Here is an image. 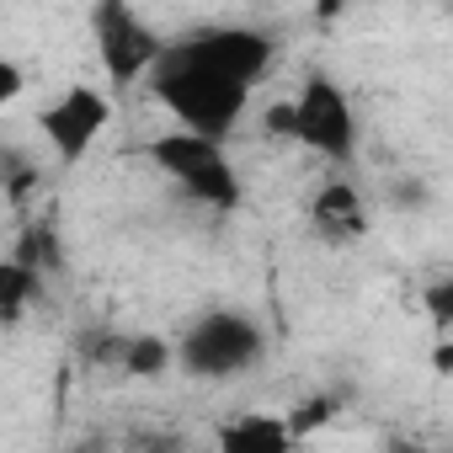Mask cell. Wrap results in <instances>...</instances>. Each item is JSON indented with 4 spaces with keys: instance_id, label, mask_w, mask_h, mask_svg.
<instances>
[{
    "instance_id": "8",
    "label": "cell",
    "mask_w": 453,
    "mask_h": 453,
    "mask_svg": "<svg viewBox=\"0 0 453 453\" xmlns=\"http://www.w3.org/2000/svg\"><path fill=\"white\" fill-rule=\"evenodd\" d=\"M310 219H315V230H320L331 246H352V241H363V230H368V213H363V197H357L352 181H326V187L315 192Z\"/></svg>"
},
{
    "instance_id": "1",
    "label": "cell",
    "mask_w": 453,
    "mask_h": 453,
    "mask_svg": "<svg viewBox=\"0 0 453 453\" xmlns=\"http://www.w3.org/2000/svg\"><path fill=\"white\" fill-rule=\"evenodd\" d=\"M150 91L160 107H171V118L203 139H230L246 118V102H251V86L230 81V75H213V70H197V65H176V59H155L150 70Z\"/></svg>"
},
{
    "instance_id": "12",
    "label": "cell",
    "mask_w": 453,
    "mask_h": 453,
    "mask_svg": "<svg viewBox=\"0 0 453 453\" xmlns=\"http://www.w3.org/2000/svg\"><path fill=\"white\" fill-rule=\"evenodd\" d=\"M22 267H33L38 278H54L59 267H65V251H59V235L49 230V224H33V230L17 241V251H12Z\"/></svg>"
},
{
    "instance_id": "7",
    "label": "cell",
    "mask_w": 453,
    "mask_h": 453,
    "mask_svg": "<svg viewBox=\"0 0 453 453\" xmlns=\"http://www.w3.org/2000/svg\"><path fill=\"white\" fill-rule=\"evenodd\" d=\"M107 123H112V102H107L96 86H70V91H59V96L38 112V134L49 139V150H54L59 165L86 160Z\"/></svg>"
},
{
    "instance_id": "5",
    "label": "cell",
    "mask_w": 453,
    "mask_h": 453,
    "mask_svg": "<svg viewBox=\"0 0 453 453\" xmlns=\"http://www.w3.org/2000/svg\"><path fill=\"white\" fill-rule=\"evenodd\" d=\"M91 38L102 54V70L112 81V91H128L139 81H150L155 59L165 54V38L139 17L134 0H96L91 6Z\"/></svg>"
},
{
    "instance_id": "14",
    "label": "cell",
    "mask_w": 453,
    "mask_h": 453,
    "mask_svg": "<svg viewBox=\"0 0 453 453\" xmlns=\"http://www.w3.org/2000/svg\"><path fill=\"white\" fill-rule=\"evenodd\" d=\"M331 411H336V400H331V395H315V400H304V411H294V416H288L294 437H310L320 421H331Z\"/></svg>"
},
{
    "instance_id": "6",
    "label": "cell",
    "mask_w": 453,
    "mask_h": 453,
    "mask_svg": "<svg viewBox=\"0 0 453 453\" xmlns=\"http://www.w3.org/2000/svg\"><path fill=\"white\" fill-rule=\"evenodd\" d=\"M165 59L197 65V70H213V75H230V81L257 91L273 75L278 43L262 27H203V33H187V38L165 43Z\"/></svg>"
},
{
    "instance_id": "10",
    "label": "cell",
    "mask_w": 453,
    "mask_h": 453,
    "mask_svg": "<svg viewBox=\"0 0 453 453\" xmlns=\"http://www.w3.org/2000/svg\"><path fill=\"white\" fill-rule=\"evenodd\" d=\"M171 363H176V347H171V342H160V336H150V331L123 336V352H118V368H123V373H134V379H160Z\"/></svg>"
},
{
    "instance_id": "18",
    "label": "cell",
    "mask_w": 453,
    "mask_h": 453,
    "mask_svg": "<svg viewBox=\"0 0 453 453\" xmlns=\"http://www.w3.org/2000/svg\"><path fill=\"white\" fill-rule=\"evenodd\" d=\"M448 12H453V0H448Z\"/></svg>"
},
{
    "instance_id": "16",
    "label": "cell",
    "mask_w": 453,
    "mask_h": 453,
    "mask_svg": "<svg viewBox=\"0 0 453 453\" xmlns=\"http://www.w3.org/2000/svg\"><path fill=\"white\" fill-rule=\"evenodd\" d=\"M22 96V65H0V107H12Z\"/></svg>"
},
{
    "instance_id": "11",
    "label": "cell",
    "mask_w": 453,
    "mask_h": 453,
    "mask_svg": "<svg viewBox=\"0 0 453 453\" xmlns=\"http://www.w3.org/2000/svg\"><path fill=\"white\" fill-rule=\"evenodd\" d=\"M38 294H43V278H38L33 267H22L17 257L0 267V320H6V326H17Z\"/></svg>"
},
{
    "instance_id": "13",
    "label": "cell",
    "mask_w": 453,
    "mask_h": 453,
    "mask_svg": "<svg viewBox=\"0 0 453 453\" xmlns=\"http://www.w3.org/2000/svg\"><path fill=\"white\" fill-rule=\"evenodd\" d=\"M421 310L437 331H453V278H432L421 288Z\"/></svg>"
},
{
    "instance_id": "9",
    "label": "cell",
    "mask_w": 453,
    "mask_h": 453,
    "mask_svg": "<svg viewBox=\"0 0 453 453\" xmlns=\"http://www.w3.org/2000/svg\"><path fill=\"white\" fill-rule=\"evenodd\" d=\"M288 442H294V426L278 416H262V411L219 426V448H230V453H283Z\"/></svg>"
},
{
    "instance_id": "3",
    "label": "cell",
    "mask_w": 453,
    "mask_h": 453,
    "mask_svg": "<svg viewBox=\"0 0 453 453\" xmlns=\"http://www.w3.org/2000/svg\"><path fill=\"white\" fill-rule=\"evenodd\" d=\"M267 357V331L246 310H208L176 342V368L197 384H230Z\"/></svg>"
},
{
    "instance_id": "2",
    "label": "cell",
    "mask_w": 453,
    "mask_h": 453,
    "mask_svg": "<svg viewBox=\"0 0 453 453\" xmlns=\"http://www.w3.org/2000/svg\"><path fill=\"white\" fill-rule=\"evenodd\" d=\"M267 134L294 139V144L315 150V155L331 160V165H347V160L357 155V139H363L357 112H352V96H347L326 70H315L294 102L267 107Z\"/></svg>"
},
{
    "instance_id": "4",
    "label": "cell",
    "mask_w": 453,
    "mask_h": 453,
    "mask_svg": "<svg viewBox=\"0 0 453 453\" xmlns=\"http://www.w3.org/2000/svg\"><path fill=\"white\" fill-rule=\"evenodd\" d=\"M150 165L160 176H171L197 208H213V213H235L241 208V171L230 165L219 139H203L192 128H176V134H160L150 139Z\"/></svg>"
},
{
    "instance_id": "15",
    "label": "cell",
    "mask_w": 453,
    "mask_h": 453,
    "mask_svg": "<svg viewBox=\"0 0 453 453\" xmlns=\"http://www.w3.org/2000/svg\"><path fill=\"white\" fill-rule=\"evenodd\" d=\"M426 203H432L426 181H400L395 187V208H426Z\"/></svg>"
},
{
    "instance_id": "17",
    "label": "cell",
    "mask_w": 453,
    "mask_h": 453,
    "mask_svg": "<svg viewBox=\"0 0 453 453\" xmlns=\"http://www.w3.org/2000/svg\"><path fill=\"white\" fill-rule=\"evenodd\" d=\"M432 357H437V368H442V373H453V331H448V342H442Z\"/></svg>"
}]
</instances>
